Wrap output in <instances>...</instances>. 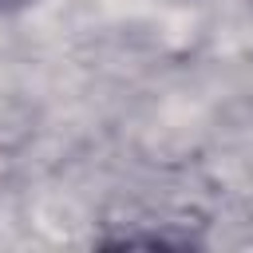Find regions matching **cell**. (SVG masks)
<instances>
[{"mask_svg": "<svg viewBox=\"0 0 253 253\" xmlns=\"http://www.w3.org/2000/svg\"><path fill=\"white\" fill-rule=\"evenodd\" d=\"M36 0H0V12H20V8H32Z\"/></svg>", "mask_w": 253, "mask_h": 253, "instance_id": "1", "label": "cell"}]
</instances>
